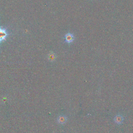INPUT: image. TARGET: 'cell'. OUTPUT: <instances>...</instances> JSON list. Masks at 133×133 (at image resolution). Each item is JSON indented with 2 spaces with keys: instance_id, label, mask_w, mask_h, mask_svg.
<instances>
[{
  "instance_id": "5",
  "label": "cell",
  "mask_w": 133,
  "mask_h": 133,
  "mask_svg": "<svg viewBox=\"0 0 133 133\" xmlns=\"http://www.w3.org/2000/svg\"><path fill=\"white\" fill-rule=\"evenodd\" d=\"M56 56L54 53H51L48 55V59L49 60L51 61V62L54 61L56 59Z\"/></svg>"
},
{
  "instance_id": "3",
  "label": "cell",
  "mask_w": 133,
  "mask_h": 133,
  "mask_svg": "<svg viewBox=\"0 0 133 133\" xmlns=\"http://www.w3.org/2000/svg\"><path fill=\"white\" fill-rule=\"evenodd\" d=\"M114 121L117 124H122L124 121V117L120 115H117L115 117Z\"/></svg>"
},
{
  "instance_id": "1",
  "label": "cell",
  "mask_w": 133,
  "mask_h": 133,
  "mask_svg": "<svg viewBox=\"0 0 133 133\" xmlns=\"http://www.w3.org/2000/svg\"><path fill=\"white\" fill-rule=\"evenodd\" d=\"M8 35L6 30L4 28L0 27V42L5 40L6 37Z\"/></svg>"
},
{
  "instance_id": "2",
  "label": "cell",
  "mask_w": 133,
  "mask_h": 133,
  "mask_svg": "<svg viewBox=\"0 0 133 133\" xmlns=\"http://www.w3.org/2000/svg\"><path fill=\"white\" fill-rule=\"evenodd\" d=\"M64 39H65V41L68 43H72L74 40V36L73 34L70 33H67L64 36Z\"/></svg>"
},
{
  "instance_id": "4",
  "label": "cell",
  "mask_w": 133,
  "mask_h": 133,
  "mask_svg": "<svg viewBox=\"0 0 133 133\" xmlns=\"http://www.w3.org/2000/svg\"><path fill=\"white\" fill-rule=\"evenodd\" d=\"M67 117L64 115H60L57 118V122L59 124H65L67 121Z\"/></svg>"
}]
</instances>
